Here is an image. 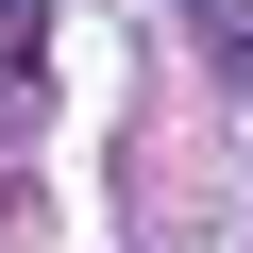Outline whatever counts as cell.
Returning a JSON list of instances; mask_svg holds the SVG:
<instances>
[{"label": "cell", "mask_w": 253, "mask_h": 253, "mask_svg": "<svg viewBox=\"0 0 253 253\" xmlns=\"http://www.w3.org/2000/svg\"><path fill=\"white\" fill-rule=\"evenodd\" d=\"M169 17H186V34L219 51V84H253V0H169Z\"/></svg>", "instance_id": "cell-1"}]
</instances>
